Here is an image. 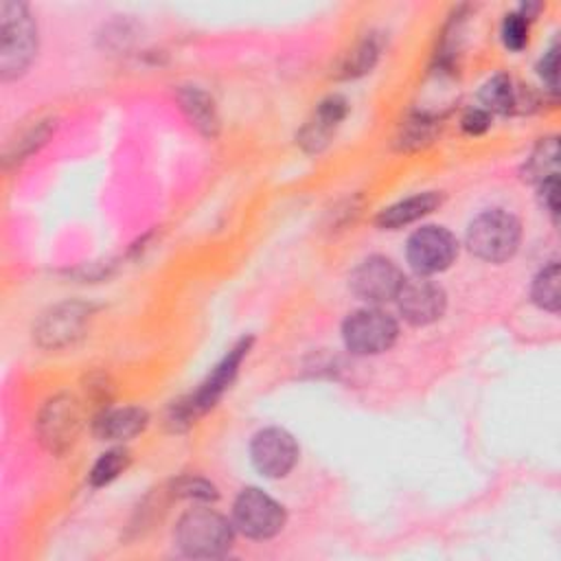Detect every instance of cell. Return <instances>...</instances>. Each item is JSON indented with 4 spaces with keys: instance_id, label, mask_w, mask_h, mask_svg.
<instances>
[{
    "instance_id": "8",
    "label": "cell",
    "mask_w": 561,
    "mask_h": 561,
    "mask_svg": "<svg viewBox=\"0 0 561 561\" xmlns=\"http://www.w3.org/2000/svg\"><path fill=\"white\" fill-rule=\"evenodd\" d=\"M39 443L55 456H64L79 438L81 405L70 392H57L44 401L35 421Z\"/></svg>"
},
{
    "instance_id": "28",
    "label": "cell",
    "mask_w": 561,
    "mask_h": 561,
    "mask_svg": "<svg viewBox=\"0 0 561 561\" xmlns=\"http://www.w3.org/2000/svg\"><path fill=\"white\" fill-rule=\"evenodd\" d=\"M491 127V114L482 107H471L460 118V129L469 136H480Z\"/></svg>"
},
{
    "instance_id": "19",
    "label": "cell",
    "mask_w": 561,
    "mask_h": 561,
    "mask_svg": "<svg viewBox=\"0 0 561 561\" xmlns=\"http://www.w3.org/2000/svg\"><path fill=\"white\" fill-rule=\"evenodd\" d=\"M438 129H440V123H438L436 116L425 114V112H416L399 125V131L394 136V149L416 151V149L430 145L432 138L438 134Z\"/></svg>"
},
{
    "instance_id": "14",
    "label": "cell",
    "mask_w": 561,
    "mask_h": 561,
    "mask_svg": "<svg viewBox=\"0 0 561 561\" xmlns=\"http://www.w3.org/2000/svg\"><path fill=\"white\" fill-rule=\"evenodd\" d=\"M149 425V412L140 405H123V408H103L94 421L92 432L99 440H129L145 432Z\"/></svg>"
},
{
    "instance_id": "22",
    "label": "cell",
    "mask_w": 561,
    "mask_h": 561,
    "mask_svg": "<svg viewBox=\"0 0 561 561\" xmlns=\"http://www.w3.org/2000/svg\"><path fill=\"white\" fill-rule=\"evenodd\" d=\"M55 129V121L46 118V121H37L35 125H31L20 138H15L7 151H4V164H18L22 160H26L31 153H35L53 134Z\"/></svg>"
},
{
    "instance_id": "15",
    "label": "cell",
    "mask_w": 561,
    "mask_h": 561,
    "mask_svg": "<svg viewBox=\"0 0 561 561\" xmlns=\"http://www.w3.org/2000/svg\"><path fill=\"white\" fill-rule=\"evenodd\" d=\"M440 204H443V193L423 191V193L403 197V199L381 208L375 217V224L381 230H399V228H405V226L423 219L425 215L434 213Z\"/></svg>"
},
{
    "instance_id": "9",
    "label": "cell",
    "mask_w": 561,
    "mask_h": 561,
    "mask_svg": "<svg viewBox=\"0 0 561 561\" xmlns=\"http://www.w3.org/2000/svg\"><path fill=\"white\" fill-rule=\"evenodd\" d=\"M458 239L445 226L427 224L416 228L405 241V259L416 276L445 272L458 256Z\"/></svg>"
},
{
    "instance_id": "13",
    "label": "cell",
    "mask_w": 561,
    "mask_h": 561,
    "mask_svg": "<svg viewBox=\"0 0 561 561\" xmlns=\"http://www.w3.org/2000/svg\"><path fill=\"white\" fill-rule=\"evenodd\" d=\"M348 114V101L342 94L324 96L302 123L296 134V142L305 153H320L331 142L333 134Z\"/></svg>"
},
{
    "instance_id": "24",
    "label": "cell",
    "mask_w": 561,
    "mask_h": 561,
    "mask_svg": "<svg viewBox=\"0 0 561 561\" xmlns=\"http://www.w3.org/2000/svg\"><path fill=\"white\" fill-rule=\"evenodd\" d=\"M530 22L519 9L508 11L500 24V39L506 50L519 53L526 48L528 37H530Z\"/></svg>"
},
{
    "instance_id": "27",
    "label": "cell",
    "mask_w": 561,
    "mask_h": 561,
    "mask_svg": "<svg viewBox=\"0 0 561 561\" xmlns=\"http://www.w3.org/2000/svg\"><path fill=\"white\" fill-rule=\"evenodd\" d=\"M537 195H539L541 208L550 215L552 224H557V219H559V175H552V178L539 182Z\"/></svg>"
},
{
    "instance_id": "25",
    "label": "cell",
    "mask_w": 561,
    "mask_h": 561,
    "mask_svg": "<svg viewBox=\"0 0 561 561\" xmlns=\"http://www.w3.org/2000/svg\"><path fill=\"white\" fill-rule=\"evenodd\" d=\"M171 493L173 497L195 500V502H215L219 497L217 486L202 476H180L178 480H173Z\"/></svg>"
},
{
    "instance_id": "1",
    "label": "cell",
    "mask_w": 561,
    "mask_h": 561,
    "mask_svg": "<svg viewBox=\"0 0 561 561\" xmlns=\"http://www.w3.org/2000/svg\"><path fill=\"white\" fill-rule=\"evenodd\" d=\"M252 342H254L252 335L239 337L228 348V353L210 368V373L197 383V388L193 392H188L180 401H173V405L169 408V414H167L169 430H173V432L188 430L199 416H204L208 410H213L219 403V399L232 386V381L241 368V362L248 357Z\"/></svg>"
},
{
    "instance_id": "5",
    "label": "cell",
    "mask_w": 561,
    "mask_h": 561,
    "mask_svg": "<svg viewBox=\"0 0 561 561\" xmlns=\"http://www.w3.org/2000/svg\"><path fill=\"white\" fill-rule=\"evenodd\" d=\"M397 337V320L375 305L351 311L342 322V342L346 351L357 357L386 353L388 348H392Z\"/></svg>"
},
{
    "instance_id": "11",
    "label": "cell",
    "mask_w": 561,
    "mask_h": 561,
    "mask_svg": "<svg viewBox=\"0 0 561 561\" xmlns=\"http://www.w3.org/2000/svg\"><path fill=\"white\" fill-rule=\"evenodd\" d=\"M300 458L296 438L283 427H263L250 440V460L254 469L270 480H280L291 473Z\"/></svg>"
},
{
    "instance_id": "3",
    "label": "cell",
    "mask_w": 561,
    "mask_h": 561,
    "mask_svg": "<svg viewBox=\"0 0 561 561\" xmlns=\"http://www.w3.org/2000/svg\"><path fill=\"white\" fill-rule=\"evenodd\" d=\"M37 22L26 2H0V77H22L37 55Z\"/></svg>"
},
{
    "instance_id": "20",
    "label": "cell",
    "mask_w": 561,
    "mask_h": 561,
    "mask_svg": "<svg viewBox=\"0 0 561 561\" xmlns=\"http://www.w3.org/2000/svg\"><path fill=\"white\" fill-rule=\"evenodd\" d=\"M559 280H561L559 261H550L535 274V278L530 283V300L537 309L548 311V313L559 311V305H561Z\"/></svg>"
},
{
    "instance_id": "16",
    "label": "cell",
    "mask_w": 561,
    "mask_h": 561,
    "mask_svg": "<svg viewBox=\"0 0 561 561\" xmlns=\"http://www.w3.org/2000/svg\"><path fill=\"white\" fill-rule=\"evenodd\" d=\"M383 50V35L379 31L364 33L335 64L333 77L335 79H357L364 77L375 68Z\"/></svg>"
},
{
    "instance_id": "2",
    "label": "cell",
    "mask_w": 561,
    "mask_h": 561,
    "mask_svg": "<svg viewBox=\"0 0 561 561\" xmlns=\"http://www.w3.org/2000/svg\"><path fill=\"white\" fill-rule=\"evenodd\" d=\"M173 543L188 559H221L234 543V524L215 508L195 506L180 515Z\"/></svg>"
},
{
    "instance_id": "4",
    "label": "cell",
    "mask_w": 561,
    "mask_h": 561,
    "mask_svg": "<svg viewBox=\"0 0 561 561\" xmlns=\"http://www.w3.org/2000/svg\"><path fill=\"white\" fill-rule=\"evenodd\" d=\"M522 241L519 219L504 208H489L476 215L465 232V243L473 256L486 263L508 261Z\"/></svg>"
},
{
    "instance_id": "21",
    "label": "cell",
    "mask_w": 561,
    "mask_h": 561,
    "mask_svg": "<svg viewBox=\"0 0 561 561\" xmlns=\"http://www.w3.org/2000/svg\"><path fill=\"white\" fill-rule=\"evenodd\" d=\"M559 164V145H557V136L550 138H541L539 145L533 149V153L526 158L524 162V180L539 184L552 175H559L557 171Z\"/></svg>"
},
{
    "instance_id": "6",
    "label": "cell",
    "mask_w": 561,
    "mask_h": 561,
    "mask_svg": "<svg viewBox=\"0 0 561 561\" xmlns=\"http://www.w3.org/2000/svg\"><path fill=\"white\" fill-rule=\"evenodd\" d=\"M287 522L285 506L259 486H245L232 502L234 530L250 539H272Z\"/></svg>"
},
{
    "instance_id": "23",
    "label": "cell",
    "mask_w": 561,
    "mask_h": 561,
    "mask_svg": "<svg viewBox=\"0 0 561 561\" xmlns=\"http://www.w3.org/2000/svg\"><path fill=\"white\" fill-rule=\"evenodd\" d=\"M129 462H131V456H129V451L125 447H112V449L103 451L94 460L92 469L88 471L90 486L99 489V486H105V484L114 482L121 473H125Z\"/></svg>"
},
{
    "instance_id": "7",
    "label": "cell",
    "mask_w": 561,
    "mask_h": 561,
    "mask_svg": "<svg viewBox=\"0 0 561 561\" xmlns=\"http://www.w3.org/2000/svg\"><path fill=\"white\" fill-rule=\"evenodd\" d=\"M94 316V305L81 300H66L39 316L33 327V340L48 351H61L77 344Z\"/></svg>"
},
{
    "instance_id": "12",
    "label": "cell",
    "mask_w": 561,
    "mask_h": 561,
    "mask_svg": "<svg viewBox=\"0 0 561 561\" xmlns=\"http://www.w3.org/2000/svg\"><path fill=\"white\" fill-rule=\"evenodd\" d=\"M397 307L401 318L412 327H427L445 316L447 294L430 276L405 278L397 294Z\"/></svg>"
},
{
    "instance_id": "10",
    "label": "cell",
    "mask_w": 561,
    "mask_h": 561,
    "mask_svg": "<svg viewBox=\"0 0 561 561\" xmlns=\"http://www.w3.org/2000/svg\"><path fill=\"white\" fill-rule=\"evenodd\" d=\"M403 283L405 276L401 267L392 259L381 254L366 256L353 267L348 276L351 291L368 305H383L394 300Z\"/></svg>"
},
{
    "instance_id": "17",
    "label": "cell",
    "mask_w": 561,
    "mask_h": 561,
    "mask_svg": "<svg viewBox=\"0 0 561 561\" xmlns=\"http://www.w3.org/2000/svg\"><path fill=\"white\" fill-rule=\"evenodd\" d=\"M175 96L184 116L202 136L215 138L219 134L217 105L206 90H202L199 85H180Z\"/></svg>"
},
{
    "instance_id": "26",
    "label": "cell",
    "mask_w": 561,
    "mask_h": 561,
    "mask_svg": "<svg viewBox=\"0 0 561 561\" xmlns=\"http://www.w3.org/2000/svg\"><path fill=\"white\" fill-rule=\"evenodd\" d=\"M537 75L541 77L546 88L552 94H557V88H559V46H557V42L541 55V59L537 64Z\"/></svg>"
},
{
    "instance_id": "18",
    "label": "cell",
    "mask_w": 561,
    "mask_h": 561,
    "mask_svg": "<svg viewBox=\"0 0 561 561\" xmlns=\"http://www.w3.org/2000/svg\"><path fill=\"white\" fill-rule=\"evenodd\" d=\"M480 107L489 114H513L524 112V92L515 85V81L506 72H497L489 77L480 92Z\"/></svg>"
}]
</instances>
